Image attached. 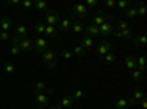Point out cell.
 Returning <instances> with one entry per match:
<instances>
[{
  "mask_svg": "<svg viewBox=\"0 0 147 109\" xmlns=\"http://www.w3.org/2000/svg\"><path fill=\"white\" fill-rule=\"evenodd\" d=\"M137 69L138 71H146V56H140L137 59Z\"/></svg>",
  "mask_w": 147,
  "mask_h": 109,
  "instance_id": "d4e9b609",
  "label": "cell"
},
{
  "mask_svg": "<svg viewBox=\"0 0 147 109\" xmlns=\"http://www.w3.org/2000/svg\"><path fill=\"white\" fill-rule=\"evenodd\" d=\"M3 71L6 72V74H15L16 66L13 64V60H6V62L3 64Z\"/></svg>",
  "mask_w": 147,
  "mask_h": 109,
  "instance_id": "9a60e30c",
  "label": "cell"
},
{
  "mask_svg": "<svg viewBox=\"0 0 147 109\" xmlns=\"http://www.w3.org/2000/svg\"><path fill=\"white\" fill-rule=\"evenodd\" d=\"M71 25H72V19L71 18H63V19H60L57 27H59V31H68L71 28Z\"/></svg>",
  "mask_w": 147,
  "mask_h": 109,
  "instance_id": "4fadbf2b",
  "label": "cell"
},
{
  "mask_svg": "<svg viewBox=\"0 0 147 109\" xmlns=\"http://www.w3.org/2000/svg\"><path fill=\"white\" fill-rule=\"evenodd\" d=\"M88 12H90V9L84 3H75L72 6V14L75 16H78V18H85L88 15Z\"/></svg>",
  "mask_w": 147,
  "mask_h": 109,
  "instance_id": "5b68a950",
  "label": "cell"
},
{
  "mask_svg": "<svg viewBox=\"0 0 147 109\" xmlns=\"http://www.w3.org/2000/svg\"><path fill=\"white\" fill-rule=\"evenodd\" d=\"M107 21H110V18H109V16H106L102 10H99V12H97V14L93 16L91 24H93V25H96V27H100L102 24H105V22H107Z\"/></svg>",
  "mask_w": 147,
  "mask_h": 109,
  "instance_id": "9c48e42d",
  "label": "cell"
},
{
  "mask_svg": "<svg viewBox=\"0 0 147 109\" xmlns=\"http://www.w3.org/2000/svg\"><path fill=\"white\" fill-rule=\"evenodd\" d=\"M15 37H16V39H25V37H28V28H27L25 25H24V24L18 25Z\"/></svg>",
  "mask_w": 147,
  "mask_h": 109,
  "instance_id": "7c38bea8",
  "label": "cell"
},
{
  "mask_svg": "<svg viewBox=\"0 0 147 109\" xmlns=\"http://www.w3.org/2000/svg\"><path fill=\"white\" fill-rule=\"evenodd\" d=\"M44 19H46V25H59V22H60V14L56 10V9H47L44 12Z\"/></svg>",
  "mask_w": 147,
  "mask_h": 109,
  "instance_id": "6da1fadb",
  "label": "cell"
},
{
  "mask_svg": "<svg viewBox=\"0 0 147 109\" xmlns=\"http://www.w3.org/2000/svg\"><path fill=\"white\" fill-rule=\"evenodd\" d=\"M134 43H136L137 47H144L147 44V35H137L136 39H134Z\"/></svg>",
  "mask_w": 147,
  "mask_h": 109,
  "instance_id": "44dd1931",
  "label": "cell"
},
{
  "mask_svg": "<svg viewBox=\"0 0 147 109\" xmlns=\"http://www.w3.org/2000/svg\"><path fill=\"white\" fill-rule=\"evenodd\" d=\"M115 27H116V31L128 30V24H127L125 21H116V22H115Z\"/></svg>",
  "mask_w": 147,
  "mask_h": 109,
  "instance_id": "f1b7e54d",
  "label": "cell"
},
{
  "mask_svg": "<svg viewBox=\"0 0 147 109\" xmlns=\"http://www.w3.org/2000/svg\"><path fill=\"white\" fill-rule=\"evenodd\" d=\"M105 5L107 7H115L116 6V2H115V0H105Z\"/></svg>",
  "mask_w": 147,
  "mask_h": 109,
  "instance_id": "60d3db41",
  "label": "cell"
},
{
  "mask_svg": "<svg viewBox=\"0 0 147 109\" xmlns=\"http://www.w3.org/2000/svg\"><path fill=\"white\" fill-rule=\"evenodd\" d=\"M34 102H35L37 108L46 109V108H49V96L46 94V91H35Z\"/></svg>",
  "mask_w": 147,
  "mask_h": 109,
  "instance_id": "277c9868",
  "label": "cell"
},
{
  "mask_svg": "<svg viewBox=\"0 0 147 109\" xmlns=\"http://www.w3.org/2000/svg\"><path fill=\"white\" fill-rule=\"evenodd\" d=\"M0 40H2V41L12 40V35H10V32H7V31H0Z\"/></svg>",
  "mask_w": 147,
  "mask_h": 109,
  "instance_id": "d590c367",
  "label": "cell"
},
{
  "mask_svg": "<svg viewBox=\"0 0 147 109\" xmlns=\"http://www.w3.org/2000/svg\"><path fill=\"white\" fill-rule=\"evenodd\" d=\"M116 6L125 12V10L129 7V0H119V2H116Z\"/></svg>",
  "mask_w": 147,
  "mask_h": 109,
  "instance_id": "f546056e",
  "label": "cell"
},
{
  "mask_svg": "<svg viewBox=\"0 0 147 109\" xmlns=\"http://www.w3.org/2000/svg\"><path fill=\"white\" fill-rule=\"evenodd\" d=\"M21 6H22L24 9H30V7H32V6H34V3L31 2V0H24V2L21 3Z\"/></svg>",
  "mask_w": 147,
  "mask_h": 109,
  "instance_id": "f35d334b",
  "label": "cell"
},
{
  "mask_svg": "<svg viewBox=\"0 0 147 109\" xmlns=\"http://www.w3.org/2000/svg\"><path fill=\"white\" fill-rule=\"evenodd\" d=\"M125 66H127V69H129V71L137 69V58L127 56V59H125Z\"/></svg>",
  "mask_w": 147,
  "mask_h": 109,
  "instance_id": "5bb4252c",
  "label": "cell"
},
{
  "mask_svg": "<svg viewBox=\"0 0 147 109\" xmlns=\"http://www.w3.org/2000/svg\"><path fill=\"white\" fill-rule=\"evenodd\" d=\"M144 97H146V94H144V91L140 90V89H136V90H134V93H132V96H131V99L136 102L137 105H138V102L143 100Z\"/></svg>",
  "mask_w": 147,
  "mask_h": 109,
  "instance_id": "ac0fdd59",
  "label": "cell"
},
{
  "mask_svg": "<svg viewBox=\"0 0 147 109\" xmlns=\"http://www.w3.org/2000/svg\"><path fill=\"white\" fill-rule=\"evenodd\" d=\"M32 43H34V50L38 52V53H43V52H46V50L49 49V43H47V40L43 39V37L34 39Z\"/></svg>",
  "mask_w": 147,
  "mask_h": 109,
  "instance_id": "8992f818",
  "label": "cell"
},
{
  "mask_svg": "<svg viewBox=\"0 0 147 109\" xmlns=\"http://www.w3.org/2000/svg\"><path fill=\"white\" fill-rule=\"evenodd\" d=\"M116 39H124V40H132L134 39V34H132V31L131 30H122V31H113L112 32Z\"/></svg>",
  "mask_w": 147,
  "mask_h": 109,
  "instance_id": "30bf717a",
  "label": "cell"
},
{
  "mask_svg": "<svg viewBox=\"0 0 147 109\" xmlns=\"http://www.w3.org/2000/svg\"><path fill=\"white\" fill-rule=\"evenodd\" d=\"M84 97V91L81 90V89H77V90H74V93H72V99L74 100H80V99H82Z\"/></svg>",
  "mask_w": 147,
  "mask_h": 109,
  "instance_id": "836d02e7",
  "label": "cell"
},
{
  "mask_svg": "<svg viewBox=\"0 0 147 109\" xmlns=\"http://www.w3.org/2000/svg\"><path fill=\"white\" fill-rule=\"evenodd\" d=\"M10 27H12V21L9 18H6V16L2 18V21H0V28H2V31H7L9 32Z\"/></svg>",
  "mask_w": 147,
  "mask_h": 109,
  "instance_id": "d6986e66",
  "label": "cell"
},
{
  "mask_svg": "<svg viewBox=\"0 0 147 109\" xmlns=\"http://www.w3.org/2000/svg\"><path fill=\"white\" fill-rule=\"evenodd\" d=\"M140 106H141L143 109H146V108H147V100H146V97H144L143 100H140Z\"/></svg>",
  "mask_w": 147,
  "mask_h": 109,
  "instance_id": "7bdbcfd3",
  "label": "cell"
},
{
  "mask_svg": "<svg viewBox=\"0 0 147 109\" xmlns=\"http://www.w3.org/2000/svg\"><path fill=\"white\" fill-rule=\"evenodd\" d=\"M136 9H137V15H141V16L146 15V6H144V3H138Z\"/></svg>",
  "mask_w": 147,
  "mask_h": 109,
  "instance_id": "8d00e7d4",
  "label": "cell"
},
{
  "mask_svg": "<svg viewBox=\"0 0 147 109\" xmlns=\"http://www.w3.org/2000/svg\"><path fill=\"white\" fill-rule=\"evenodd\" d=\"M41 55H43V62H44L46 66H49V68H55V66L57 65V62H59L57 55H56V52H53L52 49H47V50L43 52Z\"/></svg>",
  "mask_w": 147,
  "mask_h": 109,
  "instance_id": "7a4b0ae2",
  "label": "cell"
},
{
  "mask_svg": "<svg viewBox=\"0 0 147 109\" xmlns=\"http://www.w3.org/2000/svg\"><path fill=\"white\" fill-rule=\"evenodd\" d=\"M81 46L84 47L85 50H88V49H91V47L94 46V41H93L91 37H88V35H84V37L81 39Z\"/></svg>",
  "mask_w": 147,
  "mask_h": 109,
  "instance_id": "e0dca14e",
  "label": "cell"
},
{
  "mask_svg": "<svg viewBox=\"0 0 147 109\" xmlns=\"http://www.w3.org/2000/svg\"><path fill=\"white\" fill-rule=\"evenodd\" d=\"M125 15H127V18H129V19H131V18H136V16H137V9L129 6V7L125 10Z\"/></svg>",
  "mask_w": 147,
  "mask_h": 109,
  "instance_id": "1f68e13d",
  "label": "cell"
},
{
  "mask_svg": "<svg viewBox=\"0 0 147 109\" xmlns=\"http://www.w3.org/2000/svg\"><path fill=\"white\" fill-rule=\"evenodd\" d=\"M97 5H99V2H97V0H87V3H85V6H87L88 9H90V7H96Z\"/></svg>",
  "mask_w": 147,
  "mask_h": 109,
  "instance_id": "ab89813d",
  "label": "cell"
},
{
  "mask_svg": "<svg viewBox=\"0 0 147 109\" xmlns=\"http://www.w3.org/2000/svg\"><path fill=\"white\" fill-rule=\"evenodd\" d=\"M7 6H16V5H21L19 0H9V2H6Z\"/></svg>",
  "mask_w": 147,
  "mask_h": 109,
  "instance_id": "b9f144b4",
  "label": "cell"
},
{
  "mask_svg": "<svg viewBox=\"0 0 147 109\" xmlns=\"http://www.w3.org/2000/svg\"><path fill=\"white\" fill-rule=\"evenodd\" d=\"M96 50H97V53H99V55L103 58V56L107 55L109 52H112V44H110L107 40H103V41H100L99 44H97Z\"/></svg>",
  "mask_w": 147,
  "mask_h": 109,
  "instance_id": "ba28073f",
  "label": "cell"
},
{
  "mask_svg": "<svg viewBox=\"0 0 147 109\" xmlns=\"http://www.w3.org/2000/svg\"><path fill=\"white\" fill-rule=\"evenodd\" d=\"M12 41H13L15 44L19 46V49L24 50V52H30L34 49V43L31 39L25 37V39H16V37H12Z\"/></svg>",
  "mask_w": 147,
  "mask_h": 109,
  "instance_id": "3957f363",
  "label": "cell"
},
{
  "mask_svg": "<svg viewBox=\"0 0 147 109\" xmlns=\"http://www.w3.org/2000/svg\"><path fill=\"white\" fill-rule=\"evenodd\" d=\"M49 109H62L60 105H55V106H49Z\"/></svg>",
  "mask_w": 147,
  "mask_h": 109,
  "instance_id": "ee69618b",
  "label": "cell"
},
{
  "mask_svg": "<svg viewBox=\"0 0 147 109\" xmlns=\"http://www.w3.org/2000/svg\"><path fill=\"white\" fill-rule=\"evenodd\" d=\"M85 31H87V35H88V37H91V35H100L99 27L93 25V24H90V25H87V28H85Z\"/></svg>",
  "mask_w": 147,
  "mask_h": 109,
  "instance_id": "ffe728a7",
  "label": "cell"
},
{
  "mask_svg": "<svg viewBox=\"0 0 147 109\" xmlns=\"http://www.w3.org/2000/svg\"><path fill=\"white\" fill-rule=\"evenodd\" d=\"M128 106H137V103L134 102L131 97H129V99H128V97H121L119 100L115 102L113 109H127Z\"/></svg>",
  "mask_w": 147,
  "mask_h": 109,
  "instance_id": "52a82bcc",
  "label": "cell"
},
{
  "mask_svg": "<svg viewBox=\"0 0 147 109\" xmlns=\"http://www.w3.org/2000/svg\"><path fill=\"white\" fill-rule=\"evenodd\" d=\"M99 31H100V35H110L113 32V25H112V22L107 21L105 24H102V25L99 27Z\"/></svg>",
  "mask_w": 147,
  "mask_h": 109,
  "instance_id": "8fae6325",
  "label": "cell"
},
{
  "mask_svg": "<svg viewBox=\"0 0 147 109\" xmlns=\"http://www.w3.org/2000/svg\"><path fill=\"white\" fill-rule=\"evenodd\" d=\"M62 58H63V59H66V60H71V59H72V52H71L69 49L62 50Z\"/></svg>",
  "mask_w": 147,
  "mask_h": 109,
  "instance_id": "74e56055",
  "label": "cell"
},
{
  "mask_svg": "<svg viewBox=\"0 0 147 109\" xmlns=\"http://www.w3.org/2000/svg\"><path fill=\"white\" fill-rule=\"evenodd\" d=\"M115 59H116V55H115L113 52H109L107 55H105V56H103V60H105L106 64H112Z\"/></svg>",
  "mask_w": 147,
  "mask_h": 109,
  "instance_id": "4dcf8cb0",
  "label": "cell"
},
{
  "mask_svg": "<svg viewBox=\"0 0 147 109\" xmlns=\"http://www.w3.org/2000/svg\"><path fill=\"white\" fill-rule=\"evenodd\" d=\"M35 91H46V83L44 81H37L35 83Z\"/></svg>",
  "mask_w": 147,
  "mask_h": 109,
  "instance_id": "e575fe53",
  "label": "cell"
},
{
  "mask_svg": "<svg viewBox=\"0 0 147 109\" xmlns=\"http://www.w3.org/2000/svg\"><path fill=\"white\" fill-rule=\"evenodd\" d=\"M34 7L38 9L40 12H43V14L49 9V7H47V3L44 2V0H37V2H34Z\"/></svg>",
  "mask_w": 147,
  "mask_h": 109,
  "instance_id": "7402d4cb",
  "label": "cell"
},
{
  "mask_svg": "<svg viewBox=\"0 0 147 109\" xmlns=\"http://www.w3.org/2000/svg\"><path fill=\"white\" fill-rule=\"evenodd\" d=\"M72 31L75 32V34H81L82 31H84V25L80 22V21H75V22H72Z\"/></svg>",
  "mask_w": 147,
  "mask_h": 109,
  "instance_id": "603a6c76",
  "label": "cell"
},
{
  "mask_svg": "<svg viewBox=\"0 0 147 109\" xmlns=\"http://www.w3.org/2000/svg\"><path fill=\"white\" fill-rule=\"evenodd\" d=\"M131 77H132V80L134 81H141V78H143V72L141 71H138V69H134V71H131Z\"/></svg>",
  "mask_w": 147,
  "mask_h": 109,
  "instance_id": "83f0119b",
  "label": "cell"
},
{
  "mask_svg": "<svg viewBox=\"0 0 147 109\" xmlns=\"http://www.w3.org/2000/svg\"><path fill=\"white\" fill-rule=\"evenodd\" d=\"M44 28H46V24H43V22L34 24V31H35L37 34H44Z\"/></svg>",
  "mask_w": 147,
  "mask_h": 109,
  "instance_id": "4316f807",
  "label": "cell"
},
{
  "mask_svg": "<svg viewBox=\"0 0 147 109\" xmlns=\"http://www.w3.org/2000/svg\"><path fill=\"white\" fill-rule=\"evenodd\" d=\"M9 53H10L12 56H18V55L21 53V49H19V46L13 43V44L10 46V49H9Z\"/></svg>",
  "mask_w": 147,
  "mask_h": 109,
  "instance_id": "d6a6232c",
  "label": "cell"
},
{
  "mask_svg": "<svg viewBox=\"0 0 147 109\" xmlns=\"http://www.w3.org/2000/svg\"><path fill=\"white\" fill-rule=\"evenodd\" d=\"M44 34L49 35V37H52V39H55L56 35H57V31H56V28L52 27V25H46V28H44Z\"/></svg>",
  "mask_w": 147,
  "mask_h": 109,
  "instance_id": "cb8c5ba5",
  "label": "cell"
},
{
  "mask_svg": "<svg viewBox=\"0 0 147 109\" xmlns=\"http://www.w3.org/2000/svg\"><path fill=\"white\" fill-rule=\"evenodd\" d=\"M72 106H74V99H72V96H65V97H62V100H60V108L72 109Z\"/></svg>",
  "mask_w": 147,
  "mask_h": 109,
  "instance_id": "2e32d148",
  "label": "cell"
},
{
  "mask_svg": "<svg viewBox=\"0 0 147 109\" xmlns=\"http://www.w3.org/2000/svg\"><path fill=\"white\" fill-rule=\"evenodd\" d=\"M74 53H75L77 56H80V58H82V56H85L87 50H85V49H84V47H82L81 44H78L77 47H74Z\"/></svg>",
  "mask_w": 147,
  "mask_h": 109,
  "instance_id": "484cf974",
  "label": "cell"
}]
</instances>
